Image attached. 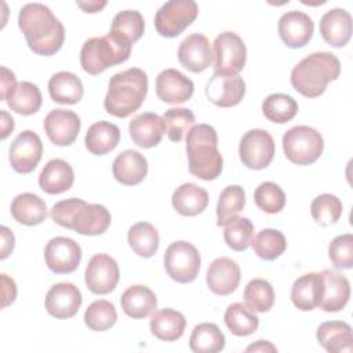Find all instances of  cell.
I'll return each instance as SVG.
<instances>
[{
	"label": "cell",
	"mask_w": 353,
	"mask_h": 353,
	"mask_svg": "<svg viewBox=\"0 0 353 353\" xmlns=\"http://www.w3.org/2000/svg\"><path fill=\"white\" fill-rule=\"evenodd\" d=\"M18 25L34 54L48 57L61 50L65 28L47 6L41 3L25 4L19 11Z\"/></svg>",
	"instance_id": "obj_1"
},
{
	"label": "cell",
	"mask_w": 353,
	"mask_h": 353,
	"mask_svg": "<svg viewBox=\"0 0 353 353\" xmlns=\"http://www.w3.org/2000/svg\"><path fill=\"white\" fill-rule=\"evenodd\" d=\"M50 215L59 226L84 236L102 234L112 222L110 212L105 205L88 204L77 197L55 203Z\"/></svg>",
	"instance_id": "obj_2"
},
{
	"label": "cell",
	"mask_w": 353,
	"mask_h": 353,
	"mask_svg": "<svg viewBox=\"0 0 353 353\" xmlns=\"http://www.w3.org/2000/svg\"><path fill=\"white\" fill-rule=\"evenodd\" d=\"M148 94V76L139 68L113 74L103 99L105 110L114 117H128L143 103Z\"/></svg>",
	"instance_id": "obj_3"
},
{
	"label": "cell",
	"mask_w": 353,
	"mask_h": 353,
	"mask_svg": "<svg viewBox=\"0 0 353 353\" xmlns=\"http://www.w3.org/2000/svg\"><path fill=\"white\" fill-rule=\"evenodd\" d=\"M186 154L192 175L212 181L222 172L223 160L218 150V135L210 124H196L186 135Z\"/></svg>",
	"instance_id": "obj_4"
},
{
	"label": "cell",
	"mask_w": 353,
	"mask_h": 353,
	"mask_svg": "<svg viewBox=\"0 0 353 353\" xmlns=\"http://www.w3.org/2000/svg\"><path fill=\"white\" fill-rule=\"evenodd\" d=\"M341 73L339 59L328 51L313 52L298 62L291 72V84L295 91L307 98H317L330 81Z\"/></svg>",
	"instance_id": "obj_5"
},
{
	"label": "cell",
	"mask_w": 353,
	"mask_h": 353,
	"mask_svg": "<svg viewBox=\"0 0 353 353\" xmlns=\"http://www.w3.org/2000/svg\"><path fill=\"white\" fill-rule=\"evenodd\" d=\"M132 44L124 39L108 33L88 39L80 51V63L84 72L97 76L108 68L125 62L130 58Z\"/></svg>",
	"instance_id": "obj_6"
},
{
	"label": "cell",
	"mask_w": 353,
	"mask_h": 353,
	"mask_svg": "<svg viewBox=\"0 0 353 353\" xmlns=\"http://www.w3.org/2000/svg\"><path fill=\"white\" fill-rule=\"evenodd\" d=\"M324 141L321 134L307 125H295L283 135L285 157L298 165L314 163L323 153Z\"/></svg>",
	"instance_id": "obj_7"
},
{
	"label": "cell",
	"mask_w": 353,
	"mask_h": 353,
	"mask_svg": "<svg viewBox=\"0 0 353 353\" xmlns=\"http://www.w3.org/2000/svg\"><path fill=\"white\" fill-rule=\"evenodd\" d=\"M199 14V7L193 0H171L164 3L154 15V28L163 37L179 36Z\"/></svg>",
	"instance_id": "obj_8"
},
{
	"label": "cell",
	"mask_w": 353,
	"mask_h": 353,
	"mask_svg": "<svg viewBox=\"0 0 353 353\" xmlns=\"http://www.w3.org/2000/svg\"><path fill=\"white\" fill-rule=\"evenodd\" d=\"M200 265L199 250L188 241H174L165 250L164 268L167 274L176 283L193 281L199 274Z\"/></svg>",
	"instance_id": "obj_9"
},
{
	"label": "cell",
	"mask_w": 353,
	"mask_h": 353,
	"mask_svg": "<svg viewBox=\"0 0 353 353\" xmlns=\"http://www.w3.org/2000/svg\"><path fill=\"white\" fill-rule=\"evenodd\" d=\"M214 69L223 76L239 74L247 59L243 39L234 32H223L214 40Z\"/></svg>",
	"instance_id": "obj_10"
},
{
	"label": "cell",
	"mask_w": 353,
	"mask_h": 353,
	"mask_svg": "<svg viewBox=\"0 0 353 353\" xmlns=\"http://www.w3.org/2000/svg\"><path fill=\"white\" fill-rule=\"evenodd\" d=\"M239 154L241 163L251 170L266 168L274 156V141L265 130L247 131L239 145Z\"/></svg>",
	"instance_id": "obj_11"
},
{
	"label": "cell",
	"mask_w": 353,
	"mask_h": 353,
	"mask_svg": "<svg viewBox=\"0 0 353 353\" xmlns=\"http://www.w3.org/2000/svg\"><path fill=\"white\" fill-rule=\"evenodd\" d=\"M47 268L57 274H68L79 268L81 261L80 245L69 237H54L44 248Z\"/></svg>",
	"instance_id": "obj_12"
},
{
	"label": "cell",
	"mask_w": 353,
	"mask_h": 353,
	"mask_svg": "<svg viewBox=\"0 0 353 353\" xmlns=\"http://www.w3.org/2000/svg\"><path fill=\"white\" fill-rule=\"evenodd\" d=\"M84 279L91 292L98 295L109 294L119 283V265L110 255L97 254L88 261Z\"/></svg>",
	"instance_id": "obj_13"
},
{
	"label": "cell",
	"mask_w": 353,
	"mask_h": 353,
	"mask_svg": "<svg viewBox=\"0 0 353 353\" xmlns=\"http://www.w3.org/2000/svg\"><path fill=\"white\" fill-rule=\"evenodd\" d=\"M43 154V143L39 135L30 130L15 137L10 146V164L19 174L32 172Z\"/></svg>",
	"instance_id": "obj_14"
},
{
	"label": "cell",
	"mask_w": 353,
	"mask_h": 353,
	"mask_svg": "<svg viewBox=\"0 0 353 353\" xmlns=\"http://www.w3.org/2000/svg\"><path fill=\"white\" fill-rule=\"evenodd\" d=\"M349 298L350 284L342 273L332 269H325L320 273V309L339 312L346 306Z\"/></svg>",
	"instance_id": "obj_15"
},
{
	"label": "cell",
	"mask_w": 353,
	"mask_h": 353,
	"mask_svg": "<svg viewBox=\"0 0 353 353\" xmlns=\"http://www.w3.org/2000/svg\"><path fill=\"white\" fill-rule=\"evenodd\" d=\"M245 94L244 80L236 76H223L214 73L205 85L207 98L216 106L232 108L241 102Z\"/></svg>",
	"instance_id": "obj_16"
},
{
	"label": "cell",
	"mask_w": 353,
	"mask_h": 353,
	"mask_svg": "<svg viewBox=\"0 0 353 353\" xmlns=\"http://www.w3.org/2000/svg\"><path fill=\"white\" fill-rule=\"evenodd\" d=\"M44 131L57 146L72 145L80 131L79 116L66 109H54L44 119Z\"/></svg>",
	"instance_id": "obj_17"
},
{
	"label": "cell",
	"mask_w": 353,
	"mask_h": 353,
	"mask_svg": "<svg viewBox=\"0 0 353 353\" xmlns=\"http://www.w3.org/2000/svg\"><path fill=\"white\" fill-rule=\"evenodd\" d=\"M279 34L284 44L290 48L305 47L314 30L312 18L302 11H288L283 14L279 19Z\"/></svg>",
	"instance_id": "obj_18"
},
{
	"label": "cell",
	"mask_w": 353,
	"mask_h": 353,
	"mask_svg": "<svg viewBox=\"0 0 353 353\" xmlns=\"http://www.w3.org/2000/svg\"><path fill=\"white\" fill-rule=\"evenodd\" d=\"M193 81L176 69H164L156 77V94L165 103H183L193 95Z\"/></svg>",
	"instance_id": "obj_19"
},
{
	"label": "cell",
	"mask_w": 353,
	"mask_h": 353,
	"mask_svg": "<svg viewBox=\"0 0 353 353\" xmlns=\"http://www.w3.org/2000/svg\"><path fill=\"white\" fill-rule=\"evenodd\" d=\"M81 302V292L72 283H57L46 295V309L55 319L73 317L79 312Z\"/></svg>",
	"instance_id": "obj_20"
},
{
	"label": "cell",
	"mask_w": 353,
	"mask_h": 353,
	"mask_svg": "<svg viewBox=\"0 0 353 353\" xmlns=\"http://www.w3.org/2000/svg\"><path fill=\"white\" fill-rule=\"evenodd\" d=\"M178 59L189 72L200 73L205 70L212 62V51L208 39L200 33L185 37L178 48Z\"/></svg>",
	"instance_id": "obj_21"
},
{
	"label": "cell",
	"mask_w": 353,
	"mask_h": 353,
	"mask_svg": "<svg viewBox=\"0 0 353 353\" xmlns=\"http://www.w3.org/2000/svg\"><path fill=\"white\" fill-rule=\"evenodd\" d=\"M165 132L167 128L163 117L152 112L141 113L130 121V137L132 142L145 149L159 145Z\"/></svg>",
	"instance_id": "obj_22"
},
{
	"label": "cell",
	"mask_w": 353,
	"mask_h": 353,
	"mask_svg": "<svg viewBox=\"0 0 353 353\" xmlns=\"http://www.w3.org/2000/svg\"><path fill=\"white\" fill-rule=\"evenodd\" d=\"M240 283V268L230 258L214 259L207 269L208 288L216 295L232 294Z\"/></svg>",
	"instance_id": "obj_23"
},
{
	"label": "cell",
	"mask_w": 353,
	"mask_h": 353,
	"mask_svg": "<svg viewBox=\"0 0 353 353\" xmlns=\"http://www.w3.org/2000/svg\"><path fill=\"white\" fill-rule=\"evenodd\" d=\"M320 33L332 47H343L352 37V17L343 8H331L320 19Z\"/></svg>",
	"instance_id": "obj_24"
},
{
	"label": "cell",
	"mask_w": 353,
	"mask_h": 353,
	"mask_svg": "<svg viewBox=\"0 0 353 353\" xmlns=\"http://www.w3.org/2000/svg\"><path fill=\"white\" fill-rule=\"evenodd\" d=\"M112 171L117 182L134 186L145 179L148 174V161L138 150L127 149L117 154L113 161Z\"/></svg>",
	"instance_id": "obj_25"
},
{
	"label": "cell",
	"mask_w": 353,
	"mask_h": 353,
	"mask_svg": "<svg viewBox=\"0 0 353 353\" xmlns=\"http://www.w3.org/2000/svg\"><path fill=\"white\" fill-rule=\"evenodd\" d=\"M319 343L330 353H352L353 332L345 321H325L316 332Z\"/></svg>",
	"instance_id": "obj_26"
},
{
	"label": "cell",
	"mask_w": 353,
	"mask_h": 353,
	"mask_svg": "<svg viewBox=\"0 0 353 353\" xmlns=\"http://www.w3.org/2000/svg\"><path fill=\"white\" fill-rule=\"evenodd\" d=\"M73 182V168L62 159L50 160L39 175V185L48 194L63 193L72 188Z\"/></svg>",
	"instance_id": "obj_27"
},
{
	"label": "cell",
	"mask_w": 353,
	"mask_h": 353,
	"mask_svg": "<svg viewBox=\"0 0 353 353\" xmlns=\"http://www.w3.org/2000/svg\"><path fill=\"white\" fill-rule=\"evenodd\" d=\"M120 303L124 313L132 319H145L157 307L154 292L142 284L128 287L123 292Z\"/></svg>",
	"instance_id": "obj_28"
},
{
	"label": "cell",
	"mask_w": 353,
	"mask_h": 353,
	"mask_svg": "<svg viewBox=\"0 0 353 353\" xmlns=\"http://www.w3.org/2000/svg\"><path fill=\"white\" fill-rule=\"evenodd\" d=\"M208 193L196 183H182L172 194V207L183 216H196L208 205Z\"/></svg>",
	"instance_id": "obj_29"
},
{
	"label": "cell",
	"mask_w": 353,
	"mask_h": 353,
	"mask_svg": "<svg viewBox=\"0 0 353 353\" xmlns=\"http://www.w3.org/2000/svg\"><path fill=\"white\" fill-rule=\"evenodd\" d=\"M150 331L160 341L174 342L183 335L186 320L185 316L174 309H161L150 317Z\"/></svg>",
	"instance_id": "obj_30"
},
{
	"label": "cell",
	"mask_w": 353,
	"mask_h": 353,
	"mask_svg": "<svg viewBox=\"0 0 353 353\" xmlns=\"http://www.w3.org/2000/svg\"><path fill=\"white\" fill-rule=\"evenodd\" d=\"M11 215L22 225L34 226L46 221L47 205L46 203L33 193H21L11 201Z\"/></svg>",
	"instance_id": "obj_31"
},
{
	"label": "cell",
	"mask_w": 353,
	"mask_h": 353,
	"mask_svg": "<svg viewBox=\"0 0 353 353\" xmlns=\"http://www.w3.org/2000/svg\"><path fill=\"white\" fill-rule=\"evenodd\" d=\"M120 141V130L116 124L110 121H97L94 123L84 138L85 148L90 153L102 156L112 152Z\"/></svg>",
	"instance_id": "obj_32"
},
{
	"label": "cell",
	"mask_w": 353,
	"mask_h": 353,
	"mask_svg": "<svg viewBox=\"0 0 353 353\" xmlns=\"http://www.w3.org/2000/svg\"><path fill=\"white\" fill-rule=\"evenodd\" d=\"M48 92L54 102L62 105L77 103L84 94L81 80L70 72H58L48 80Z\"/></svg>",
	"instance_id": "obj_33"
},
{
	"label": "cell",
	"mask_w": 353,
	"mask_h": 353,
	"mask_svg": "<svg viewBox=\"0 0 353 353\" xmlns=\"http://www.w3.org/2000/svg\"><path fill=\"white\" fill-rule=\"evenodd\" d=\"M291 301L299 310L309 312L319 306L320 273H306L298 277L291 288Z\"/></svg>",
	"instance_id": "obj_34"
},
{
	"label": "cell",
	"mask_w": 353,
	"mask_h": 353,
	"mask_svg": "<svg viewBox=\"0 0 353 353\" xmlns=\"http://www.w3.org/2000/svg\"><path fill=\"white\" fill-rule=\"evenodd\" d=\"M189 347L194 353H216L225 347V335L214 323L196 325L189 338Z\"/></svg>",
	"instance_id": "obj_35"
},
{
	"label": "cell",
	"mask_w": 353,
	"mask_h": 353,
	"mask_svg": "<svg viewBox=\"0 0 353 353\" xmlns=\"http://www.w3.org/2000/svg\"><path fill=\"white\" fill-rule=\"evenodd\" d=\"M8 108L19 114L30 116L41 106V92L39 87L29 81H21L6 99Z\"/></svg>",
	"instance_id": "obj_36"
},
{
	"label": "cell",
	"mask_w": 353,
	"mask_h": 353,
	"mask_svg": "<svg viewBox=\"0 0 353 353\" xmlns=\"http://www.w3.org/2000/svg\"><path fill=\"white\" fill-rule=\"evenodd\" d=\"M127 240L131 250L142 258L154 255L160 241L156 228L149 222H138L132 225L128 230Z\"/></svg>",
	"instance_id": "obj_37"
},
{
	"label": "cell",
	"mask_w": 353,
	"mask_h": 353,
	"mask_svg": "<svg viewBox=\"0 0 353 353\" xmlns=\"http://www.w3.org/2000/svg\"><path fill=\"white\" fill-rule=\"evenodd\" d=\"M225 324L236 336H248L258 330V316L240 302L232 303L225 312Z\"/></svg>",
	"instance_id": "obj_38"
},
{
	"label": "cell",
	"mask_w": 353,
	"mask_h": 353,
	"mask_svg": "<svg viewBox=\"0 0 353 353\" xmlns=\"http://www.w3.org/2000/svg\"><path fill=\"white\" fill-rule=\"evenodd\" d=\"M245 205L244 189L239 185L226 186L218 199L216 204V225L225 226L233 218H236Z\"/></svg>",
	"instance_id": "obj_39"
},
{
	"label": "cell",
	"mask_w": 353,
	"mask_h": 353,
	"mask_svg": "<svg viewBox=\"0 0 353 353\" xmlns=\"http://www.w3.org/2000/svg\"><path fill=\"white\" fill-rule=\"evenodd\" d=\"M262 112L269 121L284 124L295 117L298 113V103L292 97L276 92L265 98L262 102Z\"/></svg>",
	"instance_id": "obj_40"
},
{
	"label": "cell",
	"mask_w": 353,
	"mask_h": 353,
	"mask_svg": "<svg viewBox=\"0 0 353 353\" xmlns=\"http://www.w3.org/2000/svg\"><path fill=\"white\" fill-rule=\"evenodd\" d=\"M143 29L145 21L141 12L135 10H124L114 15L112 21L110 33L134 44L143 34Z\"/></svg>",
	"instance_id": "obj_41"
},
{
	"label": "cell",
	"mask_w": 353,
	"mask_h": 353,
	"mask_svg": "<svg viewBox=\"0 0 353 353\" xmlns=\"http://www.w3.org/2000/svg\"><path fill=\"white\" fill-rule=\"evenodd\" d=\"M254 252L265 261H274L287 248V240L280 230L263 229L251 241Z\"/></svg>",
	"instance_id": "obj_42"
},
{
	"label": "cell",
	"mask_w": 353,
	"mask_h": 353,
	"mask_svg": "<svg viewBox=\"0 0 353 353\" xmlns=\"http://www.w3.org/2000/svg\"><path fill=\"white\" fill-rule=\"evenodd\" d=\"M244 301L250 310L263 313L272 309L274 303V291L272 284L263 279H252L244 288Z\"/></svg>",
	"instance_id": "obj_43"
},
{
	"label": "cell",
	"mask_w": 353,
	"mask_h": 353,
	"mask_svg": "<svg viewBox=\"0 0 353 353\" xmlns=\"http://www.w3.org/2000/svg\"><path fill=\"white\" fill-rule=\"evenodd\" d=\"M254 237V225L248 218L236 216L225 225L223 239L229 248L234 251H245Z\"/></svg>",
	"instance_id": "obj_44"
},
{
	"label": "cell",
	"mask_w": 353,
	"mask_h": 353,
	"mask_svg": "<svg viewBox=\"0 0 353 353\" xmlns=\"http://www.w3.org/2000/svg\"><path fill=\"white\" fill-rule=\"evenodd\" d=\"M117 321V313L113 306L106 299L94 301L84 313V323L92 331H106L112 328Z\"/></svg>",
	"instance_id": "obj_45"
},
{
	"label": "cell",
	"mask_w": 353,
	"mask_h": 353,
	"mask_svg": "<svg viewBox=\"0 0 353 353\" xmlns=\"http://www.w3.org/2000/svg\"><path fill=\"white\" fill-rule=\"evenodd\" d=\"M310 212L313 219L321 226L334 225L339 221L342 215V203L336 196L331 193H324L317 196L312 201Z\"/></svg>",
	"instance_id": "obj_46"
},
{
	"label": "cell",
	"mask_w": 353,
	"mask_h": 353,
	"mask_svg": "<svg viewBox=\"0 0 353 353\" xmlns=\"http://www.w3.org/2000/svg\"><path fill=\"white\" fill-rule=\"evenodd\" d=\"M254 200L256 207L266 214H277L285 205V194L274 182H262L254 192Z\"/></svg>",
	"instance_id": "obj_47"
},
{
	"label": "cell",
	"mask_w": 353,
	"mask_h": 353,
	"mask_svg": "<svg viewBox=\"0 0 353 353\" xmlns=\"http://www.w3.org/2000/svg\"><path fill=\"white\" fill-rule=\"evenodd\" d=\"M167 135L172 142H181L183 134L193 125L194 114L186 108H171L163 114Z\"/></svg>",
	"instance_id": "obj_48"
},
{
	"label": "cell",
	"mask_w": 353,
	"mask_h": 353,
	"mask_svg": "<svg viewBox=\"0 0 353 353\" xmlns=\"http://www.w3.org/2000/svg\"><path fill=\"white\" fill-rule=\"evenodd\" d=\"M328 256L338 269L353 266V236L350 233L336 236L328 245Z\"/></svg>",
	"instance_id": "obj_49"
},
{
	"label": "cell",
	"mask_w": 353,
	"mask_h": 353,
	"mask_svg": "<svg viewBox=\"0 0 353 353\" xmlns=\"http://www.w3.org/2000/svg\"><path fill=\"white\" fill-rule=\"evenodd\" d=\"M0 99L1 101H6L8 98V95L17 88V79H15V74L8 70L6 66H1L0 68Z\"/></svg>",
	"instance_id": "obj_50"
},
{
	"label": "cell",
	"mask_w": 353,
	"mask_h": 353,
	"mask_svg": "<svg viewBox=\"0 0 353 353\" xmlns=\"http://www.w3.org/2000/svg\"><path fill=\"white\" fill-rule=\"evenodd\" d=\"M1 283H3V303H1V306L6 307L15 301L17 287H15V281L4 273L1 274Z\"/></svg>",
	"instance_id": "obj_51"
},
{
	"label": "cell",
	"mask_w": 353,
	"mask_h": 353,
	"mask_svg": "<svg viewBox=\"0 0 353 353\" xmlns=\"http://www.w3.org/2000/svg\"><path fill=\"white\" fill-rule=\"evenodd\" d=\"M1 241L3 243H1V255H0V258L6 259L12 252L14 243H15L14 234L7 226H1Z\"/></svg>",
	"instance_id": "obj_52"
},
{
	"label": "cell",
	"mask_w": 353,
	"mask_h": 353,
	"mask_svg": "<svg viewBox=\"0 0 353 353\" xmlns=\"http://www.w3.org/2000/svg\"><path fill=\"white\" fill-rule=\"evenodd\" d=\"M14 130V119L6 112L1 110V139H6L10 132Z\"/></svg>",
	"instance_id": "obj_53"
},
{
	"label": "cell",
	"mask_w": 353,
	"mask_h": 353,
	"mask_svg": "<svg viewBox=\"0 0 353 353\" xmlns=\"http://www.w3.org/2000/svg\"><path fill=\"white\" fill-rule=\"evenodd\" d=\"M245 352H277L276 346H273L270 342L268 341H256L255 343L250 345Z\"/></svg>",
	"instance_id": "obj_54"
},
{
	"label": "cell",
	"mask_w": 353,
	"mask_h": 353,
	"mask_svg": "<svg viewBox=\"0 0 353 353\" xmlns=\"http://www.w3.org/2000/svg\"><path fill=\"white\" fill-rule=\"evenodd\" d=\"M77 6L83 8L85 12H98L101 8L106 6V1H88V3L77 1Z\"/></svg>",
	"instance_id": "obj_55"
}]
</instances>
